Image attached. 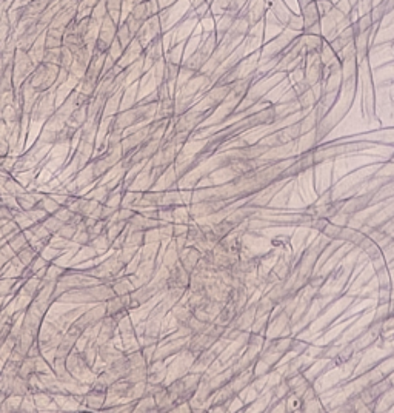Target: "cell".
I'll list each match as a JSON object with an SVG mask.
<instances>
[{
	"mask_svg": "<svg viewBox=\"0 0 394 413\" xmlns=\"http://www.w3.org/2000/svg\"><path fill=\"white\" fill-rule=\"evenodd\" d=\"M59 74H60L59 65L49 64V62H40L36 65L34 71L28 77V83L34 88L37 94H42L55 86Z\"/></svg>",
	"mask_w": 394,
	"mask_h": 413,
	"instance_id": "1",
	"label": "cell"
},
{
	"mask_svg": "<svg viewBox=\"0 0 394 413\" xmlns=\"http://www.w3.org/2000/svg\"><path fill=\"white\" fill-rule=\"evenodd\" d=\"M117 28H119V23H116L109 16H106L99 26L93 51H97V53H108L109 46L112 45V42H114L117 36Z\"/></svg>",
	"mask_w": 394,
	"mask_h": 413,
	"instance_id": "2",
	"label": "cell"
},
{
	"mask_svg": "<svg viewBox=\"0 0 394 413\" xmlns=\"http://www.w3.org/2000/svg\"><path fill=\"white\" fill-rule=\"evenodd\" d=\"M163 57H165V54H163V42H162V36H156V37H153V39L145 45L143 61L151 62L153 65H156V64L160 62Z\"/></svg>",
	"mask_w": 394,
	"mask_h": 413,
	"instance_id": "3",
	"label": "cell"
},
{
	"mask_svg": "<svg viewBox=\"0 0 394 413\" xmlns=\"http://www.w3.org/2000/svg\"><path fill=\"white\" fill-rule=\"evenodd\" d=\"M202 256H203L202 251H200L199 248L193 247V248H188L187 251H184V253L180 254L179 262L184 266V269H185L187 272L193 273V272L196 270V267L199 266V262H200V259H202Z\"/></svg>",
	"mask_w": 394,
	"mask_h": 413,
	"instance_id": "4",
	"label": "cell"
},
{
	"mask_svg": "<svg viewBox=\"0 0 394 413\" xmlns=\"http://www.w3.org/2000/svg\"><path fill=\"white\" fill-rule=\"evenodd\" d=\"M106 390H102V389H96V387H91V390L85 395V402L89 408H102L106 402Z\"/></svg>",
	"mask_w": 394,
	"mask_h": 413,
	"instance_id": "5",
	"label": "cell"
},
{
	"mask_svg": "<svg viewBox=\"0 0 394 413\" xmlns=\"http://www.w3.org/2000/svg\"><path fill=\"white\" fill-rule=\"evenodd\" d=\"M29 393V381L23 379L22 376H16L11 381V386L8 389V395H16V396H25Z\"/></svg>",
	"mask_w": 394,
	"mask_h": 413,
	"instance_id": "6",
	"label": "cell"
},
{
	"mask_svg": "<svg viewBox=\"0 0 394 413\" xmlns=\"http://www.w3.org/2000/svg\"><path fill=\"white\" fill-rule=\"evenodd\" d=\"M122 355H124V353H122L120 350H117L116 347L109 345V342H108V344H103V345H100V347H99V358L103 361L105 364L112 363V361L117 359V358H119V356H122Z\"/></svg>",
	"mask_w": 394,
	"mask_h": 413,
	"instance_id": "7",
	"label": "cell"
},
{
	"mask_svg": "<svg viewBox=\"0 0 394 413\" xmlns=\"http://www.w3.org/2000/svg\"><path fill=\"white\" fill-rule=\"evenodd\" d=\"M106 4V13L108 16L114 20L116 23L120 25V16H122V10H124V0H105Z\"/></svg>",
	"mask_w": 394,
	"mask_h": 413,
	"instance_id": "8",
	"label": "cell"
},
{
	"mask_svg": "<svg viewBox=\"0 0 394 413\" xmlns=\"http://www.w3.org/2000/svg\"><path fill=\"white\" fill-rule=\"evenodd\" d=\"M134 411H159L154 395H143L134 402Z\"/></svg>",
	"mask_w": 394,
	"mask_h": 413,
	"instance_id": "9",
	"label": "cell"
},
{
	"mask_svg": "<svg viewBox=\"0 0 394 413\" xmlns=\"http://www.w3.org/2000/svg\"><path fill=\"white\" fill-rule=\"evenodd\" d=\"M36 375V358L26 356L23 359V363L19 367V376H22L23 379H31Z\"/></svg>",
	"mask_w": 394,
	"mask_h": 413,
	"instance_id": "10",
	"label": "cell"
},
{
	"mask_svg": "<svg viewBox=\"0 0 394 413\" xmlns=\"http://www.w3.org/2000/svg\"><path fill=\"white\" fill-rule=\"evenodd\" d=\"M133 287H134V285H133L131 281L127 279V278H120V279H117L114 284H112V290H114L116 296H122V294L131 293V291L134 290Z\"/></svg>",
	"mask_w": 394,
	"mask_h": 413,
	"instance_id": "11",
	"label": "cell"
},
{
	"mask_svg": "<svg viewBox=\"0 0 394 413\" xmlns=\"http://www.w3.org/2000/svg\"><path fill=\"white\" fill-rule=\"evenodd\" d=\"M89 245H91L94 250H97V251H106V250L111 247V241L108 239L106 231H105V233H102V234L93 238L91 242H89Z\"/></svg>",
	"mask_w": 394,
	"mask_h": 413,
	"instance_id": "12",
	"label": "cell"
},
{
	"mask_svg": "<svg viewBox=\"0 0 394 413\" xmlns=\"http://www.w3.org/2000/svg\"><path fill=\"white\" fill-rule=\"evenodd\" d=\"M4 190H5V193L13 194V196H19V194H22V193L26 191L22 185L17 184V181H16L14 178H10V179L4 184Z\"/></svg>",
	"mask_w": 394,
	"mask_h": 413,
	"instance_id": "13",
	"label": "cell"
},
{
	"mask_svg": "<svg viewBox=\"0 0 394 413\" xmlns=\"http://www.w3.org/2000/svg\"><path fill=\"white\" fill-rule=\"evenodd\" d=\"M65 222H62L59 218H55L54 215H49L45 221H43V225L52 233V234H57L59 233V230L62 228V225H64Z\"/></svg>",
	"mask_w": 394,
	"mask_h": 413,
	"instance_id": "14",
	"label": "cell"
},
{
	"mask_svg": "<svg viewBox=\"0 0 394 413\" xmlns=\"http://www.w3.org/2000/svg\"><path fill=\"white\" fill-rule=\"evenodd\" d=\"M77 225H74V224H71V222H65L64 225H62V228L59 230V233H57V236L60 238V239H73L74 238V234H76V231H77Z\"/></svg>",
	"mask_w": 394,
	"mask_h": 413,
	"instance_id": "15",
	"label": "cell"
},
{
	"mask_svg": "<svg viewBox=\"0 0 394 413\" xmlns=\"http://www.w3.org/2000/svg\"><path fill=\"white\" fill-rule=\"evenodd\" d=\"M33 396H34V401H36V407H39V408L46 407L48 404L52 402V396H51V393L46 392V390L37 392V393H34Z\"/></svg>",
	"mask_w": 394,
	"mask_h": 413,
	"instance_id": "16",
	"label": "cell"
},
{
	"mask_svg": "<svg viewBox=\"0 0 394 413\" xmlns=\"http://www.w3.org/2000/svg\"><path fill=\"white\" fill-rule=\"evenodd\" d=\"M8 151H10V143H8V140H7V139H0V158L7 156Z\"/></svg>",
	"mask_w": 394,
	"mask_h": 413,
	"instance_id": "17",
	"label": "cell"
}]
</instances>
